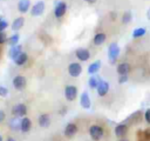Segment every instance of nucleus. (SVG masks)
Wrapping results in <instances>:
<instances>
[{
  "instance_id": "obj_1",
  "label": "nucleus",
  "mask_w": 150,
  "mask_h": 141,
  "mask_svg": "<svg viewBox=\"0 0 150 141\" xmlns=\"http://www.w3.org/2000/svg\"><path fill=\"white\" fill-rule=\"evenodd\" d=\"M121 54V48L118 46L117 42H111L109 46H108V59H109V62L110 63H115L117 58L120 56Z\"/></svg>"
},
{
  "instance_id": "obj_2",
  "label": "nucleus",
  "mask_w": 150,
  "mask_h": 141,
  "mask_svg": "<svg viewBox=\"0 0 150 141\" xmlns=\"http://www.w3.org/2000/svg\"><path fill=\"white\" fill-rule=\"evenodd\" d=\"M104 132H103V128L100 126V125H91L89 127V135L90 137L93 139V141H98L102 139Z\"/></svg>"
},
{
  "instance_id": "obj_3",
  "label": "nucleus",
  "mask_w": 150,
  "mask_h": 141,
  "mask_svg": "<svg viewBox=\"0 0 150 141\" xmlns=\"http://www.w3.org/2000/svg\"><path fill=\"white\" fill-rule=\"evenodd\" d=\"M77 96V87L74 85H68L64 87V98L68 101H74Z\"/></svg>"
},
{
  "instance_id": "obj_4",
  "label": "nucleus",
  "mask_w": 150,
  "mask_h": 141,
  "mask_svg": "<svg viewBox=\"0 0 150 141\" xmlns=\"http://www.w3.org/2000/svg\"><path fill=\"white\" fill-rule=\"evenodd\" d=\"M82 73V66L81 63L79 62H71L69 63L68 66V74L71 76V78H77L80 76Z\"/></svg>"
},
{
  "instance_id": "obj_5",
  "label": "nucleus",
  "mask_w": 150,
  "mask_h": 141,
  "mask_svg": "<svg viewBox=\"0 0 150 141\" xmlns=\"http://www.w3.org/2000/svg\"><path fill=\"white\" fill-rule=\"evenodd\" d=\"M66 12H67V4L64 1H59L55 5V7H54V15H55V18H57V19L62 18L66 14Z\"/></svg>"
},
{
  "instance_id": "obj_6",
  "label": "nucleus",
  "mask_w": 150,
  "mask_h": 141,
  "mask_svg": "<svg viewBox=\"0 0 150 141\" xmlns=\"http://www.w3.org/2000/svg\"><path fill=\"white\" fill-rule=\"evenodd\" d=\"M109 89H110L109 83H108L105 80H100L98 86H97V88H96V90H97V95L101 96V98H103V96H105V95L108 94Z\"/></svg>"
},
{
  "instance_id": "obj_7",
  "label": "nucleus",
  "mask_w": 150,
  "mask_h": 141,
  "mask_svg": "<svg viewBox=\"0 0 150 141\" xmlns=\"http://www.w3.org/2000/svg\"><path fill=\"white\" fill-rule=\"evenodd\" d=\"M12 114H13L14 116H19V118L26 116V114H27V107H26V105H23V103H18V105H15V106L12 108Z\"/></svg>"
},
{
  "instance_id": "obj_8",
  "label": "nucleus",
  "mask_w": 150,
  "mask_h": 141,
  "mask_svg": "<svg viewBox=\"0 0 150 141\" xmlns=\"http://www.w3.org/2000/svg\"><path fill=\"white\" fill-rule=\"evenodd\" d=\"M45 7L46 6H45V2L43 1H38V2H35L33 5V7L30 9V14L33 16H40L45 12Z\"/></svg>"
},
{
  "instance_id": "obj_9",
  "label": "nucleus",
  "mask_w": 150,
  "mask_h": 141,
  "mask_svg": "<svg viewBox=\"0 0 150 141\" xmlns=\"http://www.w3.org/2000/svg\"><path fill=\"white\" fill-rule=\"evenodd\" d=\"M75 55H76L77 60H80V61H88L90 58V52H89V49H87L84 47H80L75 51Z\"/></svg>"
},
{
  "instance_id": "obj_10",
  "label": "nucleus",
  "mask_w": 150,
  "mask_h": 141,
  "mask_svg": "<svg viewBox=\"0 0 150 141\" xmlns=\"http://www.w3.org/2000/svg\"><path fill=\"white\" fill-rule=\"evenodd\" d=\"M128 125L127 123H118V125H116V127H115V129H114V133H115V136L116 137H124L125 135H127V133H128Z\"/></svg>"
},
{
  "instance_id": "obj_11",
  "label": "nucleus",
  "mask_w": 150,
  "mask_h": 141,
  "mask_svg": "<svg viewBox=\"0 0 150 141\" xmlns=\"http://www.w3.org/2000/svg\"><path fill=\"white\" fill-rule=\"evenodd\" d=\"M80 105L84 109H89L91 107V101H90V96H89L88 92H82L81 93V95H80Z\"/></svg>"
},
{
  "instance_id": "obj_12",
  "label": "nucleus",
  "mask_w": 150,
  "mask_h": 141,
  "mask_svg": "<svg viewBox=\"0 0 150 141\" xmlns=\"http://www.w3.org/2000/svg\"><path fill=\"white\" fill-rule=\"evenodd\" d=\"M76 133H77V125H76V123L69 122V123L66 125L64 130H63V134H64L67 137H73Z\"/></svg>"
},
{
  "instance_id": "obj_13",
  "label": "nucleus",
  "mask_w": 150,
  "mask_h": 141,
  "mask_svg": "<svg viewBox=\"0 0 150 141\" xmlns=\"http://www.w3.org/2000/svg\"><path fill=\"white\" fill-rule=\"evenodd\" d=\"M26 83H27V80H26V78L22 76V75H16V76L13 79V86H14V88H16V89H19V90L23 89L25 86H26Z\"/></svg>"
},
{
  "instance_id": "obj_14",
  "label": "nucleus",
  "mask_w": 150,
  "mask_h": 141,
  "mask_svg": "<svg viewBox=\"0 0 150 141\" xmlns=\"http://www.w3.org/2000/svg\"><path fill=\"white\" fill-rule=\"evenodd\" d=\"M118 75H128L131 70V67L128 62H121L117 65V68H116Z\"/></svg>"
},
{
  "instance_id": "obj_15",
  "label": "nucleus",
  "mask_w": 150,
  "mask_h": 141,
  "mask_svg": "<svg viewBox=\"0 0 150 141\" xmlns=\"http://www.w3.org/2000/svg\"><path fill=\"white\" fill-rule=\"evenodd\" d=\"M107 40V34L103 33V32H98L94 35V39H93V43L95 46H102Z\"/></svg>"
},
{
  "instance_id": "obj_16",
  "label": "nucleus",
  "mask_w": 150,
  "mask_h": 141,
  "mask_svg": "<svg viewBox=\"0 0 150 141\" xmlns=\"http://www.w3.org/2000/svg\"><path fill=\"white\" fill-rule=\"evenodd\" d=\"M30 128H32V121H30V119L23 116L21 119V122H20V130L22 133H27V132L30 130Z\"/></svg>"
},
{
  "instance_id": "obj_17",
  "label": "nucleus",
  "mask_w": 150,
  "mask_h": 141,
  "mask_svg": "<svg viewBox=\"0 0 150 141\" xmlns=\"http://www.w3.org/2000/svg\"><path fill=\"white\" fill-rule=\"evenodd\" d=\"M38 122H39V126L40 127H42V128H47V127H49V125H50V116L48 115V114H41L40 116H39V119H38Z\"/></svg>"
},
{
  "instance_id": "obj_18",
  "label": "nucleus",
  "mask_w": 150,
  "mask_h": 141,
  "mask_svg": "<svg viewBox=\"0 0 150 141\" xmlns=\"http://www.w3.org/2000/svg\"><path fill=\"white\" fill-rule=\"evenodd\" d=\"M101 66H102L101 60H96V61L91 62V63L88 66V73H89L90 75L96 74V73H97V72L101 69Z\"/></svg>"
},
{
  "instance_id": "obj_19",
  "label": "nucleus",
  "mask_w": 150,
  "mask_h": 141,
  "mask_svg": "<svg viewBox=\"0 0 150 141\" xmlns=\"http://www.w3.org/2000/svg\"><path fill=\"white\" fill-rule=\"evenodd\" d=\"M30 7V1L29 0H19L18 2V9L20 13H27Z\"/></svg>"
},
{
  "instance_id": "obj_20",
  "label": "nucleus",
  "mask_w": 150,
  "mask_h": 141,
  "mask_svg": "<svg viewBox=\"0 0 150 141\" xmlns=\"http://www.w3.org/2000/svg\"><path fill=\"white\" fill-rule=\"evenodd\" d=\"M21 52H22L21 45H15V46H12V47H11V49H9V52H8V55H9L11 59L14 60Z\"/></svg>"
},
{
  "instance_id": "obj_21",
  "label": "nucleus",
  "mask_w": 150,
  "mask_h": 141,
  "mask_svg": "<svg viewBox=\"0 0 150 141\" xmlns=\"http://www.w3.org/2000/svg\"><path fill=\"white\" fill-rule=\"evenodd\" d=\"M27 60H28V55H27V53L21 52V53L14 59V63L18 65V66H22V65H25V63L27 62Z\"/></svg>"
},
{
  "instance_id": "obj_22",
  "label": "nucleus",
  "mask_w": 150,
  "mask_h": 141,
  "mask_svg": "<svg viewBox=\"0 0 150 141\" xmlns=\"http://www.w3.org/2000/svg\"><path fill=\"white\" fill-rule=\"evenodd\" d=\"M23 24H25V19L22 18V16H19V18H16L14 21H13V24H12V29L13 31H19V29H21L22 27H23Z\"/></svg>"
},
{
  "instance_id": "obj_23",
  "label": "nucleus",
  "mask_w": 150,
  "mask_h": 141,
  "mask_svg": "<svg viewBox=\"0 0 150 141\" xmlns=\"http://www.w3.org/2000/svg\"><path fill=\"white\" fill-rule=\"evenodd\" d=\"M100 80H101V79H100L97 75H95V74H94V75H90V78L88 79V86H89L90 88H93V89H94V88L96 89L97 86H98Z\"/></svg>"
},
{
  "instance_id": "obj_24",
  "label": "nucleus",
  "mask_w": 150,
  "mask_h": 141,
  "mask_svg": "<svg viewBox=\"0 0 150 141\" xmlns=\"http://www.w3.org/2000/svg\"><path fill=\"white\" fill-rule=\"evenodd\" d=\"M121 21H122V24H123V25H128V24H130V22L132 21V13H131L130 11L124 12V13L122 14Z\"/></svg>"
},
{
  "instance_id": "obj_25",
  "label": "nucleus",
  "mask_w": 150,
  "mask_h": 141,
  "mask_svg": "<svg viewBox=\"0 0 150 141\" xmlns=\"http://www.w3.org/2000/svg\"><path fill=\"white\" fill-rule=\"evenodd\" d=\"M145 33H146V29H145V28H143V27H137V28H135V29L132 31V34H131V35H132V38L138 39V38L144 36Z\"/></svg>"
},
{
  "instance_id": "obj_26",
  "label": "nucleus",
  "mask_w": 150,
  "mask_h": 141,
  "mask_svg": "<svg viewBox=\"0 0 150 141\" xmlns=\"http://www.w3.org/2000/svg\"><path fill=\"white\" fill-rule=\"evenodd\" d=\"M20 122L21 120L19 119V116H15L13 118L11 121H9V127L12 130H20Z\"/></svg>"
},
{
  "instance_id": "obj_27",
  "label": "nucleus",
  "mask_w": 150,
  "mask_h": 141,
  "mask_svg": "<svg viewBox=\"0 0 150 141\" xmlns=\"http://www.w3.org/2000/svg\"><path fill=\"white\" fill-rule=\"evenodd\" d=\"M19 39H20V35H19L18 33H15V34H13L12 36H9V38L7 39V43H8L9 46H15V45H18Z\"/></svg>"
},
{
  "instance_id": "obj_28",
  "label": "nucleus",
  "mask_w": 150,
  "mask_h": 141,
  "mask_svg": "<svg viewBox=\"0 0 150 141\" xmlns=\"http://www.w3.org/2000/svg\"><path fill=\"white\" fill-rule=\"evenodd\" d=\"M7 27H8V22H7V20L0 18V32H1V31H5Z\"/></svg>"
},
{
  "instance_id": "obj_29",
  "label": "nucleus",
  "mask_w": 150,
  "mask_h": 141,
  "mask_svg": "<svg viewBox=\"0 0 150 141\" xmlns=\"http://www.w3.org/2000/svg\"><path fill=\"white\" fill-rule=\"evenodd\" d=\"M7 94H8V89L4 86H0V96L5 98V96H7Z\"/></svg>"
},
{
  "instance_id": "obj_30",
  "label": "nucleus",
  "mask_w": 150,
  "mask_h": 141,
  "mask_svg": "<svg viewBox=\"0 0 150 141\" xmlns=\"http://www.w3.org/2000/svg\"><path fill=\"white\" fill-rule=\"evenodd\" d=\"M5 42H7V35L4 31H1L0 32V43H5Z\"/></svg>"
},
{
  "instance_id": "obj_31",
  "label": "nucleus",
  "mask_w": 150,
  "mask_h": 141,
  "mask_svg": "<svg viewBox=\"0 0 150 141\" xmlns=\"http://www.w3.org/2000/svg\"><path fill=\"white\" fill-rule=\"evenodd\" d=\"M128 80H129L128 75H120L118 76V83H125Z\"/></svg>"
},
{
  "instance_id": "obj_32",
  "label": "nucleus",
  "mask_w": 150,
  "mask_h": 141,
  "mask_svg": "<svg viewBox=\"0 0 150 141\" xmlns=\"http://www.w3.org/2000/svg\"><path fill=\"white\" fill-rule=\"evenodd\" d=\"M144 119H145V121L150 125V108H148V109L145 110V113H144Z\"/></svg>"
},
{
  "instance_id": "obj_33",
  "label": "nucleus",
  "mask_w": 150,
  "mask_h": 141,
  "mask_svg": "<svg viewBox=\"0 0 150 141\" xmlns=\"http://www.w3.org/2000/svg\"><path fill=\"white\" fill-rule=\"evenodd\" d=\"M4 120H5V112L0 110V122H2Z\"/></svg>"
},
{
  "instance_id": "obj_34",
  "label": "nucleus",
  "mask_w": 150,
  "mask_h": 141,
  "mask_svg": "<svg viewBox=\"0 0 150 141\" xmlns=\"http://www.w3.org/2000/svg\"><path fill=\"white\" fill-rule=\"evenodd\" d=\"M87 4H89V5H93V4H95L97 0H84Z\"/></svg>"
},
{
  "instance_id": "obj_35",
  "label": "nucleus",
  "mask_w": 150,
  "mask_h": 141,
  "mask_svg": "<svg viewBox=\"0 0 150 141\" xmlns=\"http://www.w3.org/2000/svg\"><path fill=\"white\" fill-rule=\"evenodd\" d=\"M146 19L150 20V8H148V11H146Z\"/></svg>"
},
{
  "instance_id": "obj_36",
  "label": "nucleus",
  "mask_w": 150,
  "mask_h": 141,
  "mask_svg": "<svg viewBox=\"0 0 150 141\" xmlns=\"http://www.w3.org/2000/svg\"><path fill=\"white\" fill-rule=\"evenodd\" d=\"M118 141H129L128 139H125V137H120V140Z\"/></svg>"
},
{
  "instance_id": "obj_37",
  "label": "nucleus",
  "mask_w": 150,
  "mask_h": 141,
  "mask_svg": "<svg viewBox=\"0 0 150 141\" xmlns=\"http://www.w3.org/2000/svg\"><path fill=\"white\" fill-rule=\"evenodd\" d=\"M7 141H15V140H14L13 137H8V139H7Z\"/></svg>"
},
{
  "instance_id": "obj_38",
  "label": "nucleus",
  "mask_w": 150,
  "mask_h": 141,
  "mask_svg": "<svg viewBox=\"0 0 150 141\" xmlns=\"http://www.w3.org/2000/svg\"><path fill=\"white\" fill-rule=\"evenodd\" d=\"M0 141H2V136L1 135H0Z\"/></svg>"
},
{
  "instance_id": "obj_39",
  "label": "nucleus",
  "mask_w": 150,
  "mask_h": 141,
  "mask_svg": "<svg viewBox=\"0 0 150 141\" xmlns=\"http://www.w3.org/2000/svg\"><path fill=\"white\" fill-rule=\"evenodd\" d=\"M1 1H4V0H1Z\"/></svg>"
}]
</instances>
